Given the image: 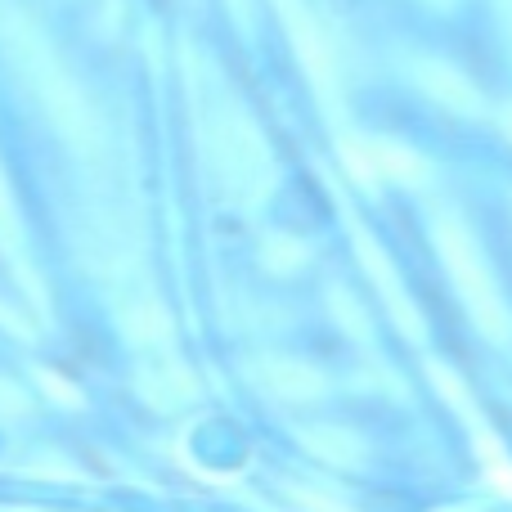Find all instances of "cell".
Returning <instances> with one entry per match:
<instances>
[{
    "label": "cell",
    "mask_w": 512,
    "mask_h": 512,
    "mask_svg": "<svg viewBox=\"0 0 512 512\" xmlns=\"http://www.w3.org/2000/svg\"><path fill=\"white\" fill-rule=\"evenodd\" d=\"M436 243H441L445 270L454 274V288H459V297L468 301L477 328L486 337H495V342H504L508 337V306H504V297H499V283H495V274H490L477 239L468 234V225L441 221L436 225Z\"/></svg>",
    "instance_id": "obj_1"
},
{
    "label": "cell",
    "mask_w": 512,
    "mask_h": 512,
    "mask_svg": "<svg viewBox=\"0 0 512 512\" xmlns=\"http://www.w3.org/2000/svg\"><path fill=\"white\" fill-rule=\"evenodd\" d=\"M418 81H423L427 90H432L441 104H450V108H459V113H477V86H472L463 72H454V68H445V63H423L418 68Z\"/></svg>",
    "instance_id": "obj_2"
},
{
    "label": "cell",
    "mask_w": 512,
    "mask_h": 512,
    "mask_svg": "<svg viewBox=\"0 0 512 512\" xmlns=\"http://www.w3.org/2000/svg\"><path fill=\"white\" fill-rule=\"evenodd\" d=\"M499 5H504V9H508V14H512V0H499Z\"/></svg>",
    "instance_id": "obj_3"
},
{
    "label": "cell",
    "mask_w": 512,
    "mask_h": 512,
    "mask_svg": "<svg viewBox=\"0 0 512 512\" xmlns=\"http://www.w3.org/2000/svg\"><path fill=\"white\" fill-rule=\"evenodd\" d=\"M508 135H512V113H508Z\"/></svg>",
    "instance_id": "obj_4"
}]
</instances>
